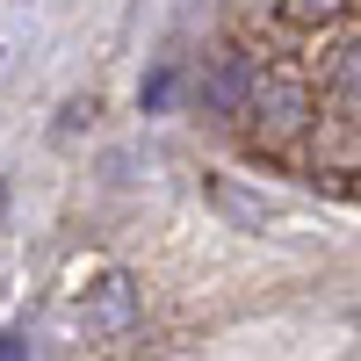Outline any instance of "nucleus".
<instances>
[{"mask_svg": "<svg viewBox=\"0 0 361 361\" xmlns=\"http://www.w3.org/2000/svg\"><path fill=\"white\" fill-rule=\"evenodd\" d=\"M80 318H87V333H130L137 325V282L123 275V267L94 275V289L80 296Z\"/></svg>", "mask_w": 361, "mask_h": 361, "instance_id": "7ed1b4c3", "label": "nucleus"}, {"mask_svg": "<svg viewBox=\"0 0 361 361\" xmlns=\"http://www.w3.org/2000/svg\"><path fill=\"white\" fill-rule=\"evenodd\" d=\"M0 209H8V188H0Z\"/></svg>", "mask_w": 361, "mask_h": 361, "instance_id": "6e6552de", "label": "nucleus"}, {"mask_svg": "<svg viewBox=\"0 0 361 361\" xmlns=\"http://www.w3.org/2000/svg\"><path fill=\"white\" fill-rule=\"evenodd\" d=\"M311 116H318V87H311L304 73H267L246 123H253L260 145H289L296 130H311Z\"/></svg>", "mask_w": 361, "mask_h": 361, "instance_id": "f03ea898", "label": "nucleus"}, {"mask_svg": "<svg viewBox=\"0 0 361 361\" xmlns=\"http://www.w3.org/2000/svg\"><path fill=\"white\" fill-rule=\"evenodd\" d=\"M166 102H173V66H159L152 80H145V87H137V109H145V116H159Z\"/></svg>", "mask_w": 361, "mask_h": 361, "instance_id": "423d86ee", "label": "nucleus"}, {"mask_svg": "<svg viewBox=\"0 0 361 361\" xmlns=\"http://www.w3.org/2000/svg\"><path fill=\"white\" fill-rule=\"evenodd\" d=\"M325 102H333L340 123H361V37L325 66Z\"/></svg>", "mask_w": 361, "mask_h": 361, "instance_id": "20e7f679", "label": "nucleus"}, {"mask_svg": "<svg viewBox=\"0 0 361 361\" xmlns=\"http://www.w3.org/2000/svg\"><path fill=\"white\" fill-rule=\"evenodd\" d=\"M260 58L253 51H217V58H209V66H202V80H195V102H202V116H217V123H246V116H253V94H260Z\"/></svg>", "mask_w": 361, "mask_h": 361, "instance_id": "f257e3e1", "label": "nucleus"}, {"mask_svg": "<svg viewBox=\"0 0 361 361\" xmlns=\"http://www.w3.org/2000/svg\"><path fill=\"white\" fill-rule=\"evenodd\" d=\"M282 15H289L296 29H333V22L347 15V0H282Z\"/></svg>", "mask_w": 361, "mask_h": 361, "instance_id": "39448f33", "label": "nucleus"}, {"mask_svg": "<svg viewBox=\"0 0 361 361\" xmlns=\"http://www.w3.org/2000/svg\"><path fill=\"white\" fill-rule=\"evenodd\" d=\"M8 354H29V347H22L15 333H0V361H8Z\"/></svg>", "mask_w": 361, "mask_h": 361, "instance_id": "0eeeda50", "label": "nucleus"}]
</instances>
